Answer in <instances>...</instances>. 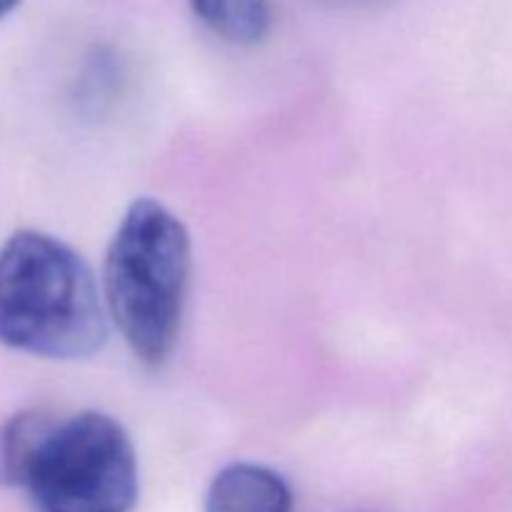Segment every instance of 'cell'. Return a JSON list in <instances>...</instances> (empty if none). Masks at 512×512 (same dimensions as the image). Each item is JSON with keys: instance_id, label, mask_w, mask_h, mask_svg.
<instances>
[{"instance_id": "obj_1", "label": "cell", "mask_w": 512, "mask_h": 512, "mask_svg": "<svg viewBox=\"0 0 512 512\" xmlns=\"http://www.w3.org/2000/svg\"><path fill=\"white\" fill-rule=\"evenodd\" d=\"M108 315L93 270L70 245L18 230L0 248V343L50 360L98 353Z\"/></svg>"}, {"instance_id": "obj_2", "label": "cell", "mask_w": 512, "mask_h": 512, "mask_svg": "<svg viewBox=\"0 0 512 512\" xmlns=\"http://www.w3.org/2000/svg\"><path fill=\"white\" fill-rule=\"evenodd\" d=\"M193 250L178 215L140 198L120 220L105 253V305L128 348L145 365L168 360L188 300Z\"/></svg>"}, {"instance_id": "obj_3", "label": "cell", "mask_w": 512, "mask_h": 512, "mask_svg": "<svg viewBox=\"0 0 512 512\" xmlns=\"http://www.w3.org/2000/svg\"><path fill=\"white\" fill-rule=\"evenodd\" d=\"M38 512H130L138 500V460L128 433L105 413L58 420L25 473Z\"/></svg>"}, {"instance_id": "obj_4", "label": "cell", "mask_w": 512, "mask_h": 512, "mask_svg": "<svg viewBox=\"0 0 512 512\" xmlns=\"http://www.w3.org/2000/svg\"><path fill=\"white\" fill-rule=\"evenodd\" d=\"M208 512H293L288 483L270 468L253 463L228 465L210 483Z\"/></svg>"}, {"instance_id": "obj_5", "label": "cell", "mask_w": 512, "mask_h": 512, "mask_svg": "<svg viewBox=\"0 0 512 512\" xmlns=\"http://www.w3.org/2000/svg\"><path fill=\"white\" fill-rule=\"evenodd\" d=\"M205 28L235 45H253L268 35L273 23L270 0H190Z\"/></svg>"}, {"instance_id": "obj_6", "label": "cell", "mask_w": 512, "mask_h": 512, "mask_svg": "<svg viewBox=\"0 0 512 512\" xmlns=\"http://www.w3.org/2000/svg\"><path fill=\"white\" fill-rule=\"evenodd\" d=\"M55 423L58 418L48 410H25L0 428V483L23 485L30 460Z\"/></svg>"}, {"instance_id": "obj_7", "label": "cell", "mask_w": 512, "mask_h": 512, "mask_svg": "<svg viewBox=\"0 0 512 512\" xmlns=\"http://www.w3.org/2000/svg\"><path fill=\"white\" fill-rule=\"evenodd\" d=\"M15 3H18V0H0V15H5L8 10H13Z\"/></svg>"}]
</instances>
